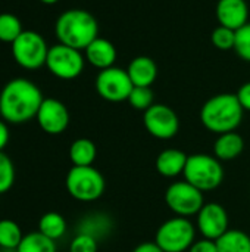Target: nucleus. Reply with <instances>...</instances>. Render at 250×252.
<instances>
[{"mask_svg":"<svg viewBox=\"0 0 250 252\" xmlns=\"http://www.w3.org/2000/svg\"><path fill=\"white\" fill-rule=\"evenodd\" d=\"M10 140V130H9V124L0 118V152H4L6 146L9 145Z\"/></svg>","mask_w":250,"mask_h":252,"instance_id":"473e14b6","label":"nucleus"},{"mask_svg":"<svg viewBox=\"0 0 250 252\" xmlns=\"http://www.w3.org/2000/svg\"><path fill=\"white\" fill-rule=\"evenodd\" d=\"M116 56H118V52L113 43L103 37L94 38L84 50L85 61L99 71L115 66Z\"/></svg>","mask_w":250,"mask_h":252,"instance_id":"dca6fc26","label":"nucleus"},{"mask_svg":"<svg viewBox=\"0 0 250 252\" xmlns=\"http://www.w3.org/2000/svg\"><path fill=\"white\" fill-rule=\"evenodd\" d=\"M99 251V242L87 235L75 233L69 244V252H97Z\"/></svg>","mask_w":250,"mask_h":252,"instance_id":"c756f323","label":"nucleus"},{"mask_svg":"<svg viewBox=\"0 0 250 252\" xmlns=\"http://www.w3.org/2000/svg\"><path fill=\"white\" fill-rule=\"evenodd\" d=\"M183 177L187 183L205 193L215 190L222 185L225 171L222 162L214 155L193 154L187 158Z\"/></svg>","mask_w":250,"mask_h":252,"instance_id":"20e7f679","label":"nucleus"},{"mask_svg":"<svg viewBox=\"0 0 250 252\" xmlns=\"http://www.w3.org/2000/svg\"><path fill=\"white\" fill-rule=\"evenodd\" d=\"M143 124L147 133L159 140L174 139L180 131V118L177 112L165 103H153L144 111Z\"/></svg>","mask_w":250,"mask_h":252,"instance_id":"9b49d317","label":"nucleus"},{"mask_svg":"<svg viewBox=\"0 0 250 252\" xmlns=\"http://www.w3.org/2000/svg\"><path fill=\"white\" fill-rule=\"evenodd\" d=\"M55 34L60 44L83 52L99 37V24L88 10L68 9L57 16L55 22Z\"/></svg>","mask_w":250,"mask_h":252,"instance_id":"7ed1b4c3","label":"nucleus"},{"mask_svg":"<svg viewBox=\"0 0 250 252\" xmlns=\"http://www.w3.org/2000/svg\"><path fill=\"white\" fill-rule=\"evenodd\" d=\"M245 109L242 108L236 93H220L209 97L200 108L202 126L214 133L224 134L237 131L243 121Z\"/></svg>","mask_w":250,"mask_h":252,"instance_id":"f03ea898","label":"nucleus"},{"mask_svg":"<svg viewBox=\"0 0 250 252\" xmlns=\"http://www.w3.org/2000/svg\"><path fill=\"white\" fill-rule=\"evenodd\" d=\"M131 252H164L155 242H143L139 244Z\"/></svg>","mask_w":250,"mask_h":252,"instance_id":"72a5a7b5","label":"nucleus"},{"mask_svg":"<svg viewBox=\"0 0 250 252\" xmlns=\"http://www.w3.org/2000/svg\"><path fill=\"white\" fill-rule=\"evenodd\" d=\"M15 252H57L56 241L49 239L43 233L31 232L24 235L19 247Z\"/></svg>","mask_w":250,"mask_h":252,"instance_id":"b1692460","label":"nucleus"},{"mask_svg":"<svg viewBox=\"0 0 250 252\" xmlns=\"http://www.w3.org/2000/svg\"><path fill=\"white\" fill-rule=\"evenodd\" d=\"M196 235V224L190 219L175 216L158 227L153 242L164 252H187L194 244Z\"/></svg>","mask_w":250,"mask_h":252,"instance_id":"423d86ee","label":"nucleus"},{"mask_svg":"<svg viewBox=\"0 0 250 252\" xmlns=\"http://www.w3.org/2000/svg\"><path fill=\"white\" fill-rule=\"evenodd\" d=\"M49 46L44 37L32 30H24L22 34L10 44L13 61L24 69L37 71L46 66Z\"/></svg>","mask_w":250,"mask_h":252,"instance_id":"0eeeda50","label":"nucleus"},{"mask_svg":"<svg viewBox=\"0 0 250 252\" xmlns=\"http://www.w3.org/2000/svg\"><path fill=\"white\" fill-rule=\"evenodd\" d=\"M113 227L115 224L109 214L103 211H93L81 217V220L77 224L75 233H83L94 238L97 242H102L112 235Z\"/></svg>","mask_w":250,"mask_h":252,"instance_id":"2eb2a0df","label":"nucleus"},{"mask_svg":"<svg viewBox=\"0 0 250 252\" xmlns=\"http://www.w3.org/2000/svg\"><path fill=\"white\" fill-rule=\"evenodd\" d=\"M189 155L177 148H167L161 151L155 159L156 171L165 179H175L183 176Z\"/></svg>","mask_w":250,"mask_h":252,"instance_id":"f3484780","label":"nucleus"},{"mask_svg":"<svg viewBox=\"0 0 250 252\" xmlns=\"http://www.w3.org/2000/svg\"><path fill=\"white\" fill-rule=\"evenodd\" d=\"M69 120L71 117L66 105L55 97H44L35 115L38 127L50 136L62 134L69 126Z\"/></svg>","mask_w":250,"mask_h":252,"instance_id":"ddd939ff","label":"nucleus"},{"mask_svg":"<svg viewBox=\"0 0 250 252\" xmlns=\"http://www.w3.org/2000/svg\"><path fill=\"white\" fill-rule=\"evenodd\" d=\"M94 87L97 94L106 102L119 103L128 100V96L134 87L127 69L119 66H111L99 71Z\"/></svg>","mask_w":250,"mask_h":252,"instance_id":"9d476101","label":"nucleus"},{"mask_svg":"<svg viewBox=\"0 0 250 252\" xmlns=\"http://www.w3.org/2000/svg\"><path fill=\"white\" fill-rule=\"evenodd\" d=\"M187 252H218V247L215 241L200 238L194 241V244L190 247V250Z\"/></svg>","mask_w":250,"mask_h":252,"instance_id":"7c9ffc66","label":"nucleus"},{"mask_svg":"<svg viewBox=\"0 0 250 252\" xmlns=\"http://www.w3.org/2000/svg\"><path fill=\"white\" fill-rule=\"evenodd\" d=\"M22 22L16 15L10 12L0 13V41L12 44L22 34Z\"/></svg>","mask_w":250,"mask_h":252,"instance_id":"393cba45","label":"nucleus"},{"mask_svg":"<svg viewBox=\"0 0 250 252\" xmlns=\"http://www.w3.org/2000/svg\"><path fill=\"white\" fill-rule=\"evenodd\" d=\"M85 66V58L83 56L81 50L65 44H55L49 49L46 68L52 75L59 80H75L78 78Z\"/></svg>","mask_w":250,"mask_h":252,"instance_id":"1a4fd4ad","label":"nucleus"},{"mask_svg":"<svg viewBox=\"0 0 250 252\" xmlns=\"http://www.w3.org/2000/svg\"><path fill=\"white\" fill-rule=\"evenodd\" d=\"M215 13L220 25L234 31L249 22V4L246 0H218Z\"/></svg>","mask_w":250,"mask_h":252,"instance_id":"4468645a","label":"nucleus"},{"mask_svg":"<svg viewBox=\"0 0 250 252\" xmlns=\"http://www.w3.org/2000/svg\"><path fill=\"white\" fill-rule=\"evenodd\" d=\"M16 179L15 165L10 157L4 152H0V195L7 193Z\"/></svg>","mask_w":250,"mask_h":252,"instance_id":"bb28decb","label":"nucleus"},{"mask_svg":"<svg viewBox=\"0 0 250 252\" xmlns=\"http://www.w3.org/2000/svg\"><path fill=\"white\" fill-rule=\"evenodd\" d=\"M234 52L240 59L250 62V22L236 31Z\"/></svg>","mask_w":250,"mask_h":252,"instance_id":"c85d7f7f","label":"nucleus"},{"mask_svg":"<svg viewBox=\"0 0 250 252\" xmlns=\"http://www.w3.org/2000/svg\"><path fill=\"white\" fill-rule=\"evenodd\" d=\"M197 233L211 241H217L230 229V217L224 205L220 202H205L196 216Z\"/></svg>","mask_w":250,"mask_h":252,"instance_id":"f8f14e48","label":"nucleus"},{"mask_svg":"<svg viewBox=\"0 0 250 252\" xmlns=\"http://www.w3.org/2000/svg\"><path fill=\"white\" fill-rule=\"evenodd\" d=\"M215 242L218 252H250V235L242 229H228Z\"/></svg>","mask_w":250,"mask_h":252,"instance_id":"4be33fe9","label":"nucleus"},{"mask_svg":"<svg viewBox=\"0 0 250 252\" xmlns=\"http://www.w3.org/2000/svg\"><path fill=\"white\" fill-rule=\"evenodd\" d=\"M68 155L72 167H91L97 158V146L93 140L80 137L71 143Z\"/></svg>","mask_w":250,"mask_h":252,"instance_id":"aec40b11","label":"nucleus"},{"mask_svg":"<svg viewBox=\"0 0 250 252\" xmlns=\"http://www.w3.org/2000/svg\"><path fill=\"white\" fill-rule=\"evenodd\" d=\"M24 238L21 226L10 219L0 220V250L15 252Z\"/></svg>","mask_w":250,"mask_h":252,"instance_id":"5701e85b","label":"nucleus"},{"mask_svg":"<svg viewBox=\"0 0 250 252\" xmlns=\"http://www.w3.org/2000/svg\"><path fill=\"white\" fill-rule=\"evenodd\" d=\"M236 96H237L242 108L245 111H249L250 112V81H246L245 84L240 86V89L237 90Z\"/></svg>","mask_w":250,"mask_h":252,"instance_id":"2f4dec72","label":"nucleus"},{"mask_svg":"<svg viewBox=\"0 0 250 252\" xmlns=\"http://www.w3.org/2000/svg\"><path fill=\"white\" fill-rule=\"evenodd\" d=\"M65 188L78 202H94L106 190V180L96 167H72L65 177Z\"/></svg>","mask_w":250,"mask_h":252,"instance_id":"39448f33","label":"nucleus"},{"mask_svg":"<svg viewBox=\"0 0 250 252\" xmlns=\"http://www.w3.org/2000/svg\"><path fill=\"white\" fill-rule=\"evenodd\" d=\"M38 1H41L43 4H56L59 0H38Z\"/></svg>","mask_w":250,"mask_h":252,"instance_id":"f704fd0d","label":"nucleus"},{"mask_svg":"<svg viewBox=\"0 0 250 252\" xmlns=\"http://www.w3.org/2000/svg\"><path fill=\"white\" fill-rule=\"evenodd\" d=\"M245 151V139L237 131L220 134L214 142V157L221 162L237 159Z\"/></svg>","mask_w":250,"mask_h":252,"instance_id":"6ab92c4d","label":"nucleus"},{"mask_svg":"<svg viewBox=\"0 0 250 252\" xmlns=\"http://www.w3.org/2000/svg\"><path fill=\"white\" fill-rule=\"evenodd\" d=\"M37 230L52 241H59L60 238L65 236L68 230V223L62 214L56 211H49L40 217Z\"/></svg>","mask_w":250,"mask_h":252,"instance_id":"412c9836","label":"nucleus"},{"mask_svg":"<svg viewBox=\"0 0 250 252\" xmlns=\"http://www.w3.org/2000/svg\"><path fill=\"white\" fill-rule=\"evenodd\" d=\"M134 109L137 111H147L155 103V93L152 87H133L128 100H127Z\"/></svg>","mask_w":250,"mask_h":252,"instance_id":"a878e982","label":"nucleus"},{"mask_svg":"<svg viewBox=\"0 0 250 252\" xmlns=\"http://www.w3.org/2000/svg\"><path fill=\"white\" fill-rule=\"evenodd\" d=\"M127 72L136 87H152L158 78V65L149 56H136L128 63Z\"/></svg>","mask_w":250,"mask_h":252,"instance_id":"a211bd4d","label":"nucleus"},{"mask_svg":"<svg viewBox=\"0 0 250 252\" xmlns=\"http://www.w3.org/2000/svg\"><path fill=\"white\" fill-rule=\"evenodd\" d=\"M44 100L40 87L28 78L7 81L0 92V118L7 124H25L35 120Z\"/></svg>","mask_w":250,"mask_h":252,"instance_id":"f257e3e1","label":"nucleus"},{"mask_svg":"<svg viewBox=\"0 0 250 252\" xmlns=\"http://www.w3.org/2000/svg\"><path fill=\"white\" fill-rule=\"evenodd\" d=\"M167 207L177 217H196L200 208L205 205V195L186 180L171 183L164 195Z\"/></svg>","mask_w":250,"mask_h":252,"instance_id":"6e6552de","label":"nucleus"},{"mask_svg":"<svg viewBox=\"0 0 250 252\" xmlns=\"http://www.w3.org/2000/svg\"><path fill=\"white\" fill-rule=\"evenodd\" d=\"M212 44L220 50H234L236 44V31L227 27L218 25L211 34Z\"/></svg>","mask_w":250,"mask_h":252,"instance_id":"cd10ccee","label":"nucleus"}]
</instances>
